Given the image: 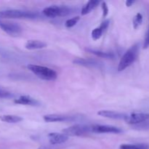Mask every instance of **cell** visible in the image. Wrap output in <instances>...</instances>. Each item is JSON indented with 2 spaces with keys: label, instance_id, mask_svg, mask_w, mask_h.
Wrapping results in <instances>:
<instances>
[{
  "label": "cell",
  "instance_id": "obj_1",
  "mask_svg": "<svg viewBox=\"0 0 149 149\" xmlns=\"http://www.w3.org/2000/svg\"><path fill=\"white\" fill-rule=\"evenodd\" d=\"M139 54V45L135 44L130 47L126 52L124 54L123 56L119 61L118 65V71H122L129 66H130L134 62L137 60Z\"/></svg>",
  "mask_w": 149,
  "mask_h": 149
},
{
  "label": "cell",
  "instance_id": "obj_2",
  "mask_svg": "<svg viewBox=\"0 0 149 149\" xmlns=\"http://www.w3.org/2000/svg\"><path fill=\"white\" fill-rule=\"evenodd\" d=\"M29 70L35 74L37 77L46 81H54L58 77L56 71L48 67L42 65L29 64L27 66Z\"/></svg>",
  "mask_w": 149,
  "mask_h": 149
},
{
  "label": "cell",
  "instance_id": "obj_3",
  "mask_svg": "<svg viewBox=\"0 0 149 149\" xmlns=\"http://www.w3.org/2000/svg\"><path fill=\"white\" fill-rule=\"evenodd\" d=\"M36 13L20 10H6L0 11V19H35Z\"/></svg>",
  "mask_w": 149,
  "mask_h": 149
},
{
  "label": "cell",
  "instance_id": "obj_4",
  "mask_svg": "<svg viewBox=\"0 0 149 149\" xmlns=\"http://www.w3.org/2000/svg\"><path fill=\"white\" fill-rule=\"evenodd\" d=\"M90 132H93L92 126L86 125H75L63 130V133L68 136H84Z\"/></svg>",
  "mask_w": 149,
  "mask_h": 149
},
{
  "label": "cell",
  "instance_id": "obj_5",
  "mask_svg": "<svg viewBox=\"0 0 149 149\" xmlns=\"http://www.w3.org/2000/svg\"><path fill=\"white\" fill-rule=\"evenodd\" d=\"M42 13L45 16L49 17H60V16H66L71 13V9L65 6L60 7V6L52 5L45 8Z\"/></svg>",
  "mask_w": 149,
  "mask_h": 149
},
{
  "label": "cell",
  "instance_id": "obj_6",
  "mask_svg": "<svg viewBox=\"0 0 149 149\" xmlns=\"http://www.w3.org/2000/svg\"><path fill=\"white\" fill-rule=\"evenodd\" d=\"M0 29L12 36H17L22 33L23 29L17 23L7 22L0 20Z\"/></svg>",
  "mask_w": 149,
  "mask_h": 149
},
{
  "label": "cell",
  "instance_id": "obj_7",
  "mask_svg": "<svg viewBox=\"0 0 149 149\" xmlns=\"http://www.w3.org/2000/svg\"><path fill=\"white\" fill-rule=\"evenodd\" d=\"M77 116H71L65 114H48L43 116V119L47 122H73L77 119Z\"/></svg>",
  "mask_w": 149,
  "mask_h": 149
},
{
  "label": "cell",
  "instance_id": "obj_8",
  "mask_svg": "<svg viewBox=\"0 0 149 149\" xmlns=\"http://www.w3.org/2000/svg\"><path fill=\"white\" fill-rule=\"evenodd\" d=\"M148 119H149V113H134L130 115H127L125 121L129 125H138L146 122Z\"/></svg>",
  "mask_w": 149,
  "mask_h": 149
},
{
  "label": "cell",
  "instance_id": "obj_9",
  "mask_svg": "<svg viewBox=\"0 0 149 149\" xmlns=\"http://www.w3.org/2000/svg\"><path fill=\"white\" fill-rule=\"evenodd\" d=\"M92 131L96 133H121L122 130L119 127L111 125H92Z\"/></svg>",
  "mask_w": 149,
  "mask_h": 149
},
{
  "label": "cell",
  "instance_id": "obj_10",
  "mask_svg": "<svg viewBox=\"0 0 149 149\" xmlns=\"http://www.w3.org/2000/svg\"><path fill=\"white\" fill-rule=\"evenodd\" d=\"M49 141L52 145L61 144L66 142L68 139V136L64 133H58V132H51L47 135Z\"/></svg>",
  "mask_w": 149,
  "mask_h": 149
},
{
  "label": "cell",
  "instance_id": "obj_11",
  "mask_svg": "<svg viewBox=\"0 0 149 149\" xmlns=\"http://www.w3.org/2000/svg\"><path fill=\"white\" fill-rule=\"evenodd\" d=\"M97 114L100 116H103L105 118H109V119H124L125 120L127 115L124 113L120 112L113 111H108V110H102L97 113Z\"/></svg>",
  "mask_w": 149,
  "mask_h": 149
},
{
  "label": "cell",
  "instance_id": "obj_12",
  "mask_svg": "<svg viewBox=\"0 0 149 149\" xmlns=\"http://www.w3.org/2000/svg\"><path fill=\"white\" fill-rule=\"evenodd\" d=\"M14 103L16 104L25 105V106H39V103L36 100L29 95H22L17 99L14 100Z\"/></svg>",
  "mask_w": 149,
  "mask_h": 149
},
{
  "label": "cell",
  "instance_id": "obj_13",
  "mask_svg": "<svg viewBox=\"0 0 149 149\" xmlns=\"http://www.w3.org/2000/svg\"><path fill=\"white\" fill-rule=\"evenodd\" d=\"M73 63L77 65H83V66L87 67H96V68H100V64L97 61L95 60L91 59H84V58H77L73 61Z\"/></svg>",
  "mask_w": 149,
  "mask_h": 149
},
{
  "label": "cell",
  "instance_id": "obj_14",
  "mask_svg": "<svg viewBox=\"0 0 149 149\" xmlns=\"http://www.w3.org/2000/svg\"><path fill=\"white\" fill-rule=\"evenodd\" d=\"M47 44L45 42H42V41L39 40H29L26 42V45H25V47L27 49H43V48L46 47Z\"/></svg>",
  "mask_w": 149,
  "mask_h": 149
},
{
  "label": "cell",
  "instance_id": "obj_15",
  "mask_svg": "<svg viewBox=\"0 0 149 149\" xmlns=\"http://www.w3.org/2000/svg\"><path fill=\"white\" fill-rule=\"evenodd\" d=\"M99 3H100V1H98V0H90V1H89L81 9V15H85L90 13L92 10H94L98 5Z\"/></svg>",
  "mask_w": 149,
  "mask_h": 149
},
{
  "label": "cell",
  "instance_id": "obj_16",
  "mask_svg": "<svg viewBox=\"0 0 149 149\" xmlns=\"http://www.w3.org/2000/svg\"><path fill=\"white\" fill-rule=\"evenodd\" d=\"M86 50L88 51L90 53L93 54V55H96V56L100 57V58H106V59H113V58H114V54H113L112 52H103V51L96 50V49H90V48L86 49Z\"/></svg>",
  "mask_w": 149,
  "mask_h": 149
},
{
  "label": "cell",
  "instance_id": "obj_17",
  "mask_svg": "<svg viewBox=\"0 0 149 149\" xmlns=\"http://www.w3.org/2000/svg\"><path fill=\"white\" fill-rule=\"evenodd\" d=\"M0 120L1 122H7V123H18V122H21L23 120V118L20 116H16V115H10V114H6L0 116Z\"/></svg>",
  "mask_w": 149,
  "mask_h": 149
},
{
  "label": "cell",
  "instance_id": "obj_18",
  "mask_svg": "<svg viewBox=\"0 0 149 149\" xmlns=\"http://www.w3.org/2000/svg\"><path fill=\"white\" fill-rule=\"evenodd\" d=\"M149 146L146 144H122L119 149H148Z\"/></svg>",
  "mask_w": 149,
  "mask_h": 149
},
{
  "label": "cell",
  "instance_id": "obj_19",
  "mask_svg": "<svg viewBox=\"0 0 149 149\" xmlns=\"http://www.w3.org/2000/svg\"><path fill=\"white\" fill-rule=\"evenodd\" d=\"M103 32H104V31H103L100 26H99V27L95 28V29L92 31V33H91L92 38H93V40L96 41L97 40V39H100V38L102 36V34H103Z\"/></svg>",
  "mask_w": 149,
  "mask_h": 149
},
{
  "label": "cell",
  "instance_id": "obj_20",
  "mask_svg": "<svg viewBox=\"0 0 149 149\" xmlns=\"http://www.w3.org/2000/svg\"><path fill=\"white\" fill-rule=\"evenodd\" d=\"M143 23V15L141 13H137L136 15L133 19V27L135 29H137Z\"/></svg>",
  "mask_w": 149,
  "mask_h": 149
},
{
  "label": "cell",
  "instance_id": "obj_21",
  "mask_svg": "<svg viewBox=\"0 0 149 149\" xmlns=\"http://www.w3.org/2000/svg\"><path fill=\"white\" fill-rule=\"evenodd\" d=\"M79 20H80L79 16H76V17H72V18L68 19V20H67L65 23V27L67 28L73 27V26H74L77 23H78V21Z\"/></svg>",
  "mask_w": 149,
  "mask_h": 149
},
{
  "label": "cell",
  "instance_id": "obj_22",
  "mask_svg": "<svg viewBox=\"0 0 149 149\" xmlns=\"http://www.w3.org/2000/svg\"><path fill=\"white\" fill-rule=\"evenodd\" d=\"M102 10H103V17H105L107 16V15L109 14V7H108L107 4H106L105 1H103L102 3Z\"/></svg>",
  "mask_w": 149,
  "mask_h": 149
},
{
  "label": "cell",
  "instance_id": "obj_23",
  "mask_svg": "<svg viewBox=\"0 0 149 149\" xmlns=\"http://www.w3.org/2000/svg\"><path fill=\"white\" fill-rule=\"evenodd\" d=\"M149 47V26L148 29L147 30L146 33L145 39H144V44H143V48L144 49H147Z\"/></svg>",
  "mask_w": 149,
  "mask_h": 149
},
{
  "label": "cell",
  "instance_id": "obj_24",
  "mask_svg": "<svg viewBox=\"0 0 149 149\" xmlns=\"http://www.w3.org/2000/svg\"><path fill=\"white\" fill-rule=\"evenodd\" d=\"M109 23H110V21H109V20H104L103 22H102L101 24L100 25V27L102 29H103V31H106V29H107V28L109 27Z\"/></svg>",
  "mask_w": 149,
  "mask_h": 149
},
{
  "label": "cell",
  "instance_id": "obj_25",
  "mask_svg": "<svg viewBox=\"0 0 149 149\" xmlns=\"http://www.w3.org/2000/svg\"><path fill=\"white\" fill-rule=\"evenodd\" d=\"M11 96V94L8 92L0 89V97H9Z\"/></svg>",
  "mask_w": 149,
  "mask_h": 149
},
{
  "label": "cell",
  "instance_id": "obj_26",
  "mask_svg": "<svg viewBox=\"0 0 149 149\" xmlns=\"http://www.w3.org/2000/svg\"><path fill=\"white\" fill-rule=\"evenodd\" d=\"M134 3H135V1H133V0H127V1H126L127 7H131Z\"/></svg>",
  "mask_w": 149,
  "mask_h": 149
},
{
  "label": "cell",
  "instance_id": "obj_27",
  "mask_svg": "<svg viewBox=\"0 0 149 149\" xmlns=\"http://www.w3.org/2000/svg\"><path fill=\"white\" fill-rule=\"evenodd\" d=\"M39 149H51V148H47V147L42 146V147H39Z\"/></svg>",
  "mask_w": 149,
  "mask_h": 149
}]
</instances>
